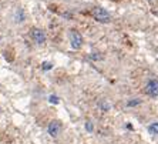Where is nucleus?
<instances>
[{"label": "nucleus", "instance_id": "nucleus-1", "mask_svg": "<svg viewBox=\"0 0 158 144\" xmlns=\"http://www.w3.org/2000/svg\"><path fill=\"white\" fill-rule=\"evenodd\" d=\"M91 15H93V17H94L97 22H100V23H110V22H111V15H110L105 9H103V7H95V9H93Z\"/></svg>", "mask_w": 158, "mask_h": 144}, {"label": "nucleus", "instance_id": "nucleus-2", "mask_svg": "<svg viewBox=\"0 0 158 144\" xmlns=\"http://www.w3.org/2000/svg\"><path fill=\"white\" fill-rule=\"evenodd\" d=\"M145 93L149 97H158V80L155 79L148 80V83L145 84Z\"/></svg>", "mask_w": 158, "mask_h": 144}, {"label": "nucleus", "instance_id": "nucleus-3", "mask_svg": "<svg viewBox=\"0 0 158 144\" xmlns=\"http://www.w3.org/2000/svg\"><path fill=\"white\" fill-rule=\"evenodd\" d=\"M70 42H71V46L73 49H80L83 46V37L76 30H71L70 32Z\"/></svg>", "mask_w": 158, "mask_h": 144}, {"label": "nucleus", "instance_id": "nucleus-4", "mask_svg": "<svg viewBox=\"0 0 158 144\" xmlns=\"http://www.w3.org/2000/svg\"><path fill=\"white\" fill-rule=\"evenodd\" d=\"M47 131L51 137H57L61 131V123L57 121V120H53L49 123V127H47Z\"/></svg>", "mask_w": 158, "mask_h": 144}, {"label": "nucleus", "instance_id": "nucleus-5", "mask_svg": "<svg viewBox=\"0 0 158 144\" xmlns=\"http://www.w3.org/2000/svg\"><path fill=\"white\" fill-rule=\"evenodd\" d=\"M32 37L37 44H43L46 42V33L40 29H33L32 30Z\"/></svg>", "mask_w": 158, "mask_h": 144}, {"label": "nucleus", "instance_id": "nucleus-6", "mask_svg": "<svg viewBox=\"0 0 158 144\" xmlns=\"http://www.w3.org/2000/svg\"><path fill=\"white\" fill-rule=\"evenodd\" d=\"M148 131L154 135H158V123H151L148 126Z\"/></svg>", "mask_w": 158, "mask_h": 144}, {"label": "nucleus", "instance_id": "nucleus-7", "mask_svg": "<svg viewBox=\"0 0 158 144\" xmlns=\"http://www.w3.org/2000/svg\"><path fill=\"white\" fill-rule=\"evenodd\" d=\"M100 108H101L103 111H108V110L111 108V106H110V104L104 100V101H100Z\"/></svg>", "mask_w": 158, "mask_h": 144}, {"label": "nucleus", "instance_id": "nucleus-8", "mask_svg": "<svg viewBox=\"0 0 158 144\" xmlns=\"http://www.w3.org/2000/svg\"><path fill=\"white\" fill-rule=\"evenodd\" d=\"M140 103H141V100H140V98H132L131 101H128V103H127V106H128V107H134V106H137V104H140Z\"/></svg>", "mask_w": 158, "mask_h": 144}, {"label": "nucleus", "instance_id": "nucleus-9", "mask_svg": "<svg viewBox=\"0 0 158 144\" xmlns=\"http://www.w3.org/2000/svg\"><path fill=\"white\" fill-rule=\"evenodd\" d=\"M86 130L88 131V133H93L94 131V126H93V123L88 120V121H86Z\"/></svg>", "mask_w": 158, "mask_h": 144}, {"label": "nucleus", "instance_id": "nucleus-10", "mask_svg": "<svg viewBox=\"0 0 158 144\" xmlns=\"http://www.w3.org/2000/svg\"><path fill=\"white\" fill-rule=\"evenodd\" d=\"M51 67H53L51 63H49V61H44V63H43V69H44V70H50Z\"/></svg>", "mask_w": 158, "mask_h": 144}, {"label": "nucleus", "instance_id": "nucleus-11", "mask_svg": "<svg viewBox=\"0 0 158 144\" xmlns=\"http://www.w3.org/2000/svg\"><path fill=\"white\" fill-rule=\"evenodd\" d=\"M49 100H50V103H54V104H57V103H59V97H56V96H50V97H49Z\"/></svg>", "mask_w": 158, "mask_h": 144}, {"label": "nucleus", "instance_id": "nucleus-12", "mask_svg": "<svg viewBox=\"0 0 158 144\" xmlns=\"http://www.w3.org/2000/svg\"><path fill=\"white\" fill-rule=\"evenodd\" d=\"M90 59H93V60H98V59H101V56H95V54H91V56H90Z\"/></svg>", "mask_w": 158, "mask_h": 144}]
</instances>
